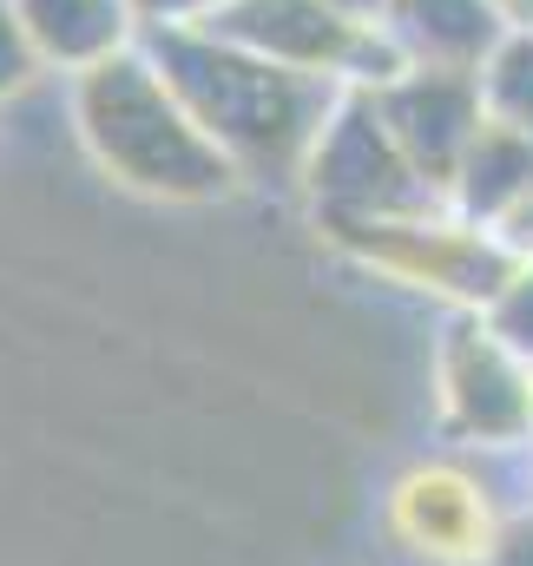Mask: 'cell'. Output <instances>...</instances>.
<instances>
[{"label":"cell","instance_id":"cell-1","mask_svg":"<svg viewBox=\"0 0 533 566\" xmlns=\"http://www.w3.org/2000/svg\"><path fill=\"white\" fill-rule=\"evenodd\" d=\"M151 53V66L165 73V86L185 99V113L231 151V165L244 178H303L310 145L323 139L336 99L349 86L276 66L264 53H244L231 40H218L211 27H185V33H151L138 40Z\"/></svg>","mask_w":533,"mask_h":566},{"label":"cell","instance_id":"cell-2","mask_svg":"<svg viewBox=\"0 0 533 566\" xmlns=\"http://www.w3.org/2000/svg\"><path fill=\"white\" fill-rule=\"evenodd\" d=\"M73 126H80L86 151L100 158V171L138 198L211 205L244 185L231 151L185 113V99L165 86V73L151 66L145 46H126L106 66L73 80Z\"/></svg>","mask_w":533,"mask_h":566},{"label":"cell","instance_id":"cell-3","mask_svg":"<svg viewBox=\"0 0 533 566\" xmlns=\"http://www.w3.org/2000/svg\"><path fill=\"white\" fill-rule=\"evenodd\" d=\"M323 231L356 264L408 283V290H428L454 310H488L521 271V258L494 238V224H474L454 205H428L401 218H330Z\"/></svg>","mask_w":533,"mask_h":566},{"label":"cell","instance_id":"cell-4","mask_svg":"<svg viewBox=\"0 0 533 566\" xmlns=\"http://www.w3.org/2000/svg\"><path fill=\"white\" fill-rule=\"evenodd\" d=\"M211 33L244 53H264L276 66L356 86V93H376L415 66L383 20H356L330 0H224L211 13Z\"/></svg>","mask_w":533,"mask_h":566},{"label":"cell","instance_id":"cell-5","mask_svg":"<svg viewBox=\"0 0 533 566\" xmlns=\"http://www.w3.org/2000/svg\"><path fill=\"white\" fill-rule=\"evenodd\" d=\"M435 402L468 448H533V363L481 310L448 316L435 343Z\"/></svg>","mask_w":533,"mask_h":566},{"label":"cell","instance_id":"cell-6","mask_svg":"<svg viewBox=\"0 0 533 566\" xmlns=\"http://www.w3.org/2000/svg\"><path fill=\"white\" fill-rule=\"evenodd\" d=\"M316 205V218H401V211H428V205H448L389 139V126L376 119L369 93H343L323 139L310 145L303 158V178H296Z\"/></svg>","mask_w":533,"mask_h":566},{"label":"cell","instance_id":"cell-7","mask_svg":"<svg viewBox=\"0 0 533 566\" xmlns=\"http://www.w3.org/2000/svg\"><path fill=\"white\" fill-rule=\"evenodd\" d=\"M501 501L468 461H415L389 488V534L421 566H488L501 541Z\"/></svg>","mask_w":533,"mask_h":566},{"label":"cell","instance_id":"cell-8","mask_svg":"<svg viewBox=\"0 0 533 566\" xmlns=\"http://www.w3.org/2000/svg\"><path fill=\"white\" fill-rule=\"evenodd\" d=\"M369 106L389 126V139L401 145V158L448 198V185L461 171V151L474 145L481 119H488L474 66H428V60H415L408 73H396L389 86L369 93Z\"/></svg>","mask_w":533,"mask_h":566},{"label":"cell","instance_id":"cell-9","mask_svg":"<svg viewBox=\"0 0 533 566\" xmlns=\"http://www.w3.org/2000/svg\"><path fill=\"white\" fill-rule=\"evenodd\" d=\"M13 13L27 20L46 73H93L113 53L138 46L133 7L126 0H13Z\"/></svg>","mask_w":533,"mask_h":566},{"label":"cell","instance_id":"cell-10","mask_svg":"<svg viewBox=\"0 0 533 566\" xmlns=\"http://www.w3.org/2000/svg\"><path fill=\"white\" fill-rule=\"evenodd\" d=\"M383 27L408 46V60L428 66H481L508 40L488 0H389Z\"/></svg>","mask_w":533,"mask_h":566},{"label":"cell","instance_id":"cell-11","mask_svg":"<svg viewBox=\"0 0 533 566\" xmlns=\"http://www.w3.org/2000/svg\"><path fill=\"white\" fill-rule=\"evenodd\" d=\"M521 191H533V139L501 119H481V133L461 151V171L448 185V205L474 224H494Z\"/></svg>","mask_w":533,"mask_h":566},{"label":"cell","instance_id":"cell-12","mask_svg":"<svg viewBox=\"0 0 533 566\" xmlns=\"http://www.w3.org/2000/svg\"><path fill=\"white\" fill-rule=\"evenodd\" d=\"M474 80H481L488 119H501V126H514V133L533 139V33H508V40L474 66Z\"/></svg>","mask_w":533,"mask_h":566},{"label":"cell","instance_id":"cell-13","mask_svg":"<svg viewBox=\"0 0 533 566\" xmlns=\"http://www.w3.org/2000/svg\"><path fill=\"white\" fill-rule=\"evenodd\" d=\"M40 73H46V60H40V46L27 33V20L13 13V0H0V99L27 93Z\"/></svg>","mask_w":533,"mask_h":566},{"label":"cell","instance_id":"cell-14","mask_svg":"<svg viewBox=\"0 0 533 566\" xmlns=\"http://www.w3.org/2000/svg\"><path fill=\"white\" fill-rule=\"evenodd\" d=\"M481 316H488V323H494V329H501V336H508V343L533 363V258L508 277V290H501Z\"/></svg>","mask_w":533,"mask_h":566},{"label":"cell","instance_id":"cell-15","mask_svg":"<svg viewBox=\"0 0 533 566\" xmlns=\"http://www.w3.org/2000/svg\"><path fill=\"white\" fill-rule=\"evenodd\" d=\"M126 7H133L138 40H151V33H185V27H211V13H218L224 0H126Z\"/></svg>","mask_w":533,"mask_h":566},{"label":"cell","instance_id":"cell-16","mask_svg":"<svg viewBox=\"0 0 533 566\" xmlns=\"http://www.w3.org/2000/svg\"><path fill=\"white\" fill-rule=\"evenodd\" d=\"M488 566H533V507L501 521V541H494Z\"/></svg>","mask_w":533,"mask_h":566},{"label":"cell","instance_id":"cell-17","mask_svg":"<svg viewBox=\"0 0 533 566\" xmlns=\"http://www.w3.org/2000/svg\"><path fill=\"white\" fill-rule=\"evenodd\" d=\"M494 238H501V244L527 264V258H533V191H521V198L494 218Z\"/></svg>","mask_w":533,"mask_h":566},{"label":"cell","instance_id":"cell-18","mask_svg":"<svg viewBox=\"0 0 533 566\" xmlns=\"http://www.w3.org/2000/svg\"><path fill=\"white\" fill-rule=\"evenodd\" d=\"M508 33H533V0H488Z\"/></svg>","mask_w":533,"mask_h":566},{"label":"cell","instance_id":"cell-19","mask_svg":"<svg viewBox=\"0 0 533 566\" xmlns=\"http://www.w3.org/2000/svg\"><path fill=\"white\" fill-rule=\"evenodd\" d=\"M330 7H343V13H356V20H383V13H389V0H330Z\"/></svg>","mask_w":533,"mask_h":566}]
</instances>
